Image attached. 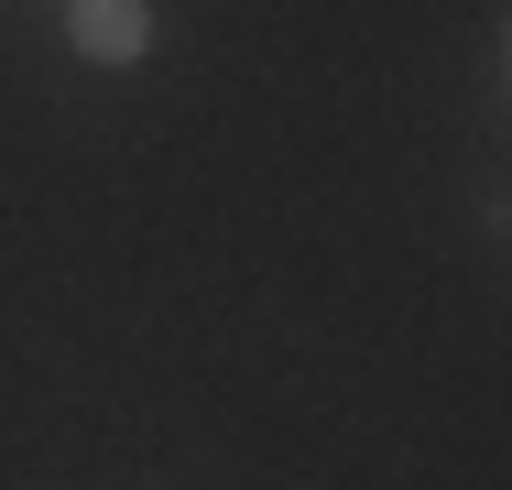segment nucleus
<instances>
[{"instance_id":"1","label":"nucleus","mask_w":512,"mask_h":490,"mask_svg":"<svg viewBox=\"0 0 512 490\" xmlns=\"http://www.w3.org/2000/svg\"><path fill=\"white\" fill-rule=\"evenodd\" d=\"M66 33L88 66H142L153 44V0H66Z\"/></svg>"}]
</instances>
